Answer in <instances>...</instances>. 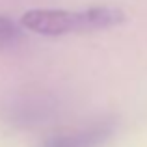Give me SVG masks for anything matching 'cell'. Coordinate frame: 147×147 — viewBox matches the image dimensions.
Instances as JSON below:
<instances>
[{"mask_svg": "<svg viewBox=\"0 0 147 147\" xmlns=\"http://www.w3.org/2000/svg\"><path fill=\"white\" fill-rule=\"evenodd\" d=\"M125 22V13L119 7L97 6L84 11L67 9H30L22 15L21 26L39 36H67V34L97 32Z\"/></svg>", "mask_w": 147, "mask_h": 147, "instance_id": "1", "label": "cell"}, {"mask_svg": "<svg viewBox=\"0 0 147 147\" xmlns=\"http://www.w3.org/2000/svg\"><path fill=\"white\" fill-rule=\"evenodd\" d=\"M114 129L112 121H99L82 129L50 134L41 142L39 147H100L112 138Z\"/></svg>", "mask_w": 147, "mask_h": 147, "instance_id": "2", "label": "cell"}, {"mask_svg": "<svg viewBox=\"0 0 147 147\" xmlns=\"http://www.w3.org/2000/svg\"><path fill=\"white\" fill-rule=\"evenodd\" d=\"M21 39H22V30L19 28V24L13 22L9 17L0 15V49L11 47Z\"/></svg>", "mask_w": 147, "mask_h": 147, "instance_id": "3", "label": "cell"}]
</instances>
